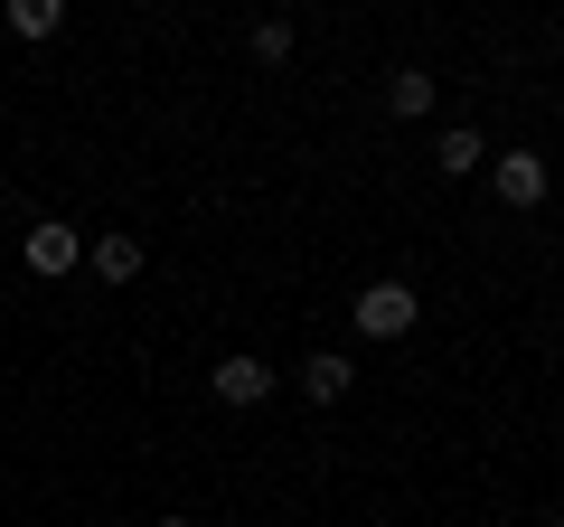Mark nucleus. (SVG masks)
Segmentation results:
<instances>
[{"label": "nucleus", "instance_id": "nucleus-4", "mask_svg": "<svg viewBox=\"0 0 564 527\" xmlns=\"http://www.w3.org/2000/svg\"><path fill=\"white\" fill-rule=\"evenodd\" d=\"M20 255H29V273H76V264H85V236H76V226H57V217H39Z\"/></svg>", "mask_w": 564, "mask_h": 527}, {"label": "nucleus", "instance_id": "nucleus-10", "mask_svg": "<svg viewBox=\"0 0 564 527\" xmlns=\"http://www.w3.org/2000/svg\"><path fill=\"white\" fill-rule=\"evenodd\" d=\"M254 57H263V66L292 57V20H254Z\"/></svg>", "mask_w": 564, "mask_h": 527}, {"label": "nucleus", "instance_id": "nucleus-2", "mask_svg": "<svg viewBox=\"0 0 564 527\" xmlns=\"http://www.w3.org/2000/svg\"><path fill=\"white\" fill-rule=\"evenodd\" d=\"M489 189H499V207H536L545 198V151H499L489 161Z\"/></svg>", "mask_w": 564, "mask_h": 527}, {"label": "nucleus", "instance_id": "nucleus-6", "mask_svg": "<svg viewBox=\"0 0 564 527\" xmlns=\"http://www.w3.org/2000/svg\"><path fill=\"white\" fill-rule=\"evenodd\" d=\"M0 29H10L20 47H39V39H57V29H66V0H10V10H0Z\"/></svg>", "mask_w": 564, "mask_h": 527}, {"label": "nucleus", "instance_id": "nucleus-7", "mask_svg": "<svg viewBox=\"0 0 564 527\" xmlns=\"http://www.w3.org/2000/svg\"><path fill=\"white\" fill-rule=\"evenodd\" d=\"M85 255H95V273H104V283H132V273H141V236H132V226H104V236L85 245Z\"/></svg>", "mask_w": 564, "mask_h": 527}, {"label": "nucleus", "instance_id": "nucleus-11", "mask_svg": "<svg viewBox=\"0 0 564 527\" xmlns=\"http://www.w3.org/2000/svg\"><path fill=\"white\" fill-rule=\"evenodd\" d=\"M161 527H188V518H161Z\"/></svg>", "mask_w": 564, "mask_h": 527}, {"label": "nucleus", "instance_id": "nucleus-5", "mask_svg": "<svg viewBox=\"0 0 564 527\" xmlns=\"http://www.w3.org/2000/svg\"><path fill=\"white\" fill-rule=\"evenodd\" d=\"M348 386H358V367H348L339 348H311V358H302V396H311V406H339Z\"/></svg>", "mask_w": 564, "mask_h": 527}, {"label": "nucleus", "instance_id": "nucleus-9", "mask_svg": "<svg viewBox=\"0 0 564 527\" xmlns=\"http://www.w3.org/2000/svg\"><path fill=\"white\" fill-rule=\"evenodd\" d=\"M386 114H395V122L433 114V76H423V66H395V76H386Z\"/></svg>", "mask_w": 564, "mask_h": 527}, {"label": "nucleus", "instance_id": "nucleus-8", "mask_svg": "<svg viewBox=\"0 0 564 527\" xmlns=\"http://www.w3.org/2000/svg\"><path fill=\"white\" fill-rule=\"evenodd\" d=\"M480 161H489V142H480V132H470V122H452L443 142H433V170H443V180H470V170H480Z\"/></svg>", "mask_w": 564, "mask_h": 527}, {"label": "nucleus", "instance_id": "nucleus-12", "mask_svg": "<svg viewBox=\"0 0 564 527\" xmlns=\"http://www.w3.org/2000/svg\"><path fill=\"white\" fill-rule=\"evenodd\" d=\"M545 527H564V518H545Z\"/></svg>", "mask_w": 564, "mask_h": 527}, {"label": "nucleus", "instance_id": "nucleus-3", "mask_svg": "<svg viewBox=\"0 0 564 527\" xmlns=\"http://www.w3.org/2000/svg\"><path fill=\"white\" fill-rule=\"evenodd\" d=\"M217 406H263V396H273V367L254 358V348H236V358H217Z\"/></svg>", "mask_w": 564, "mask_h": 527}, {"label": "nucleus", "instance_id": "nucleus-1", "mask_svg": "<svg viewBox=\"0 0 564 527\" xmlns=\"http://www.w3.org/2000/svg\"><path fill=\"white\" fill-rule=\"evenodd\" d=\"M414 283H367L358 302H348V321H358V340H404L414 330Z\"/></svg>", "mask_w": 564, "mask_h": 527}]
</instances>
